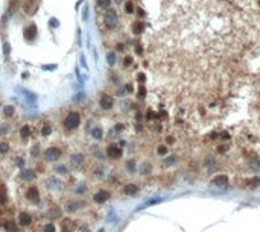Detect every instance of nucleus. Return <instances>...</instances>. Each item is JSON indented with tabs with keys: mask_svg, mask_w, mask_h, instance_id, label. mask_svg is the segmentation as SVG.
<instances>
[{
	"mask_svg": "<svg viewBox=\"0 0 260 232\" xmlns=\"http://www.w3.org/2000/svg\"><path fill=\"white\" fill-rule=\"evenodd\" d=\"M125 167H126V170H128L130 173H134V172H135V161L128 160L126 161V164H125Z\"/></svg>",
	"mask_w": 260,
	"mask_h": 232,
	"instance_id": "obj_25",
	"label": "nucleus"
},
{
	"mask_svg": "<svg viewBox=\"0 0 260 232\" xmlns=\"http://www.w3.org/2000/svg\"><path fill=\"white\" fill-rule=\"evenodd\" d=\"M5 55H9V46L5 44Z\"/></svg>",
	"mask_w": 260,
	"mask_h": 232,
	"instance_id": "obj_47",
	"label": "nucleus"
},
{
	"mask_svg": "<svg viewBox=\"0 0 260 232\" xmlns=\"http://www.w3.org/2000/svg\"><path fill=\"white\" fill-rule=\"evenodd\" d=\"M43 232H56V228L53 223H44V226H43Z\"/></svg>",
	"mask_w": 260,
	"mask_h": 232,
	"instance_id": "obj_29",
	"label": "nucleus"
},
{
	"mask_svg": "<svg viewBox=\"0 0 260 232\" xmlns=\"http://www.w3.org/2000/svg\"><path fill=\"white\" fill-rule=\"evenodd\" d=\"M122 191H123L125 196H134V194L139 193V185H135V184H126Z\"/></svg>",
	"mask_w": 260,
	"mask_h": 232,
	"instance_id": "obj_16",
	"label": "nucleus"
},
{
	"mask_svg": "<svg viewBox=\"0 0 260 232\" xmlns=\"http://www.w3.org/2000/svg\"><path fill=\"white\" fill-rule=\"evenodd\" d=\"M114 130H116V132H120V130H123V125L117 123V125H116V127H114Z\"/></svg>",
	"mask_w": 260,
	"mask_h": 232,
	"instance_id": "obj_40",
	"label": "nucleus"
},
{
	"mask_svg": "<svg viewBox=\"0 0 260 232\" xmlns=\"http://www.w3.org/2000/svg\"><path fill=\"white\" fill-rule=\"evenodd\" d=\"M14 112H15V108L12 106V105H6V106H3V115L5 117H12L14 115Z\"/></svg>",
	"mask_w": 260,
	"mask_h": 232,
	"instance_id": "obj_23",
	"label": "nucleus"
},
{
	"mask_svg": "<svg viewBox=\"0 0 260 232\" xmlns=\"http://www.w3.org/2000/svg\"><path fill=\"white\" fill-rule=\"evenodd\" d=\"M82 205H84V202H81V200H78V199H72V200H69V202L66 203L64 211H66V213L73 214V213H78V211L81 209V206H82Z\"/></svg>",
	"mask_w": 260,
	"mask_h": 232,
	"instance_id": "obj_8",
	"label": "nucleus"
},
{
	"mask_svg": "<svg viewBox=\"0 0 260 232\" xmlns=\"http://www.w3.org/2000/svg\"><path fill=\"white\" fill-rule=\"evenodd\" d=\"M123 64H125L126 67L131 65V64H132V58H131V56H126V58H125V61H123Z\"/></svg>",
	"mask_w": 260,
	"mask_h": 232,
	"instance_id": "obj_39",
	"label": "nucleus"
},
{
	"mask_svg": "<svg viewBox=\"0 0 260 232\" xmlns=\"http://www.w3.org/2000/svg\"><path fill=\"white\" fill-rule=\"evenodd\" d=\"M31 153H32V156H38V153H40V147H38V146H34Z\"/></svg>",
	"mask_w": 260,
	"mask_h": 232,
	"instance_id": "obj_38",
	"label": "nucleus"
},
{
	"mask_svg": "<svg viewBox=\"0 0 260 232\" xmlns=\"http://www.w3.org/2000/svg\"><path fill=\"white\" fill-rule=\"evenodd\" d=\"M31 134H32V130H31V126L29 125H23L20 127V138L21 140H28L31 137Z\"/></svg>",
	"mask_w": 260,
	"mask_h": 232,
	"instance_id": "obj_19",
	"label": "nucleus"
},
{
	"mask_svg": "<svg viewBox=\"0 0 260 232\" xmlns=\"http://www.w3.org/2000/svg\"><path fill=\"white\" fill-rule=\"evenodd\" d=\"M125 88H126V91H128V93H132V85H126Z\"/></svg>",
	"mask_w": 260,
	"mask_h": 232,
	"instance_id": "obj_48",
	"label": "nucleus"
},
{
	"mask_svg": "<svg viewBox=\"0 0 260 232\" xmlns=\"http://www.w3.org/2000/svg\"><path fill=\"white\" fill-rule=\"evenodd\" d=\"M125 11H126L128 14H132V12H134V5H132L131 2H128V3L125 5Z\"/></svg>",
	"mask_w": 260,
	"mask_h": 232,
	"instance_id": "obj_35",
	"label": "nucleus"
},
{
	"mask_svg": "<svg viewBox=\"0 0 260 232\" xmlns=\"http://www.w3.org/2000/svg\"><path fill=\"white\" fill-rule=\"evenodd\" d=\"M117 21H119V18H117V14H116V11H107V14H105V24L113 29V27H116L117 26Z\"/></svg>",
	"mask_w": 260,
	"mask_h": 232,
	"instance_id": "obj_9",
	"label": "nucleus"
},
{
	"mask_svg": "<svg viewBox=\"0 0 260 232\" xmlns=\"http://www.w3.org/2000/svg\"><path fill=\"white\" fill-rule=\"evenodd\" d=\"M92 199H93V202L96 205H104L105 202H108L111 199V193L108 190H97L92 196Z\"/></svg>",
	"mask_w": 260,
	"mask_h": 232,
	"instance_id": "obj_3",
	"label": "nucleus"
},
{
	"mask_svg": "<svg viewBox=\"0 0 260 232\" xmlns=\"http://www.w3.org/2000/svg\"><path fill=\"white\" fill-rule=\"evenodd\" d=\"M17 223H19L21 228H29V226H32V223H34V218H32V215L29 214V213H26V211H21V213H19V217H17Z\"/></svg>",
	"mask_w": 260,
	"mask_h": 232,
	"instance_id": "obj_7",
	"label": "nucleus"
},
{
	"mask_svg": "<svg viewBox=\"0 0 260 232\" xmlns=\"http://www.w3.org/2000/svg\"><path fill=\"white\" fill-rule=\"evenodd\" d=\"M46 185H47V188L55 190V191H61L62 190V182H61V179H58L56 176H50V178L46 179Z\"/></svg>",
	"mask_w": 260,
	"mask_h": 232,
	"instance_id": "obj_10",
	"label": "nucleus"
},
{
	"mask_svg": "<svg viewBox=\"0 0 260 232\" xmlns=\"http://www.w3.org/2000/svg\"><path fill=\"white\" fill-rule=\"evenodd\" d=\"M166 143L167 144H173V143H175V138H173V137H167V138H166Z\"/></svg>",
	"mask_w": 260,
	"mask_h": 232,
	"instance_id": "obj_44",
	"label": "nucleus"
},
{
	"mask_svg": "<svg viewBox=\"0 0 260 232\" xmlns=\"http://www.w3.org/2000/svg\"><path fill=\"white\" fill-rule=\"evenodd\" d=\"M50 134H52V125H50V123L43 125V127H41V135H43V137H49Z\"/></svg>",
	"mask_w": 260,
	"mask_h": 232,
	"instance_id": "obj_24",
	"label": "nucleus"
},
{
	"mask_svg": "<svg viewBox=\"0 0 260 232\" xmlns=\"http://www.w3.org/2000/svg\"><path fill=\"white\" fill-rule=\"evenodd\" d=\"M175 161H177V156H175V155H170V156H167L166 160L163 161V164H164L166 167H169V165H173Z\"/></svg>",
	"mask_w": 260,
	"mask_h": 232,
	"instance_id": "obj_30",
	"label": "nucleus"
},
{
	"mask_svg": "<svg viewBox=\"0 0 260 232\" xmlns=\"http://www.w3.org/2000/svg\"><path fill=\"white\" fill-rule=\"evenodd\" d=\"M55 170L58 172V173H61V175H67V172H69L66 165H56V168H55Z\"/></svg>",
	"mask_w": 260,
	"mask_h": 232,
	"instance_id": "obj_33",
	"label": "nucleus"
},
{
	"mask_svg": "<svg viewBox=\"0 0 260 232\" xmlns=\"http://www.w3.org/2000/svg\"><path fill=\"white\" fill-rule=\"evenodd\" d=\"M90 134H92V138H94V140H102V137H104V130L97 126H94Z\"/></svg>",
	"mask_w": 260,
	"mask_h": 232,
	"instance_id": "obj_20",
	"label": "nucleus"
},
{
	"mask_svg": "<svg viewBox=\"0 0 260 232\" xmlns=\"http://www.w3.org/2000/svg\"><path fill=\"white\" fill-rule=\"evenodd\" d=\"M139 82H145V74H139Z\"/></svg>",
	"mask_w": 260,
	"mask_h": 232,
	"instance_id": "obj_46",
	"label": "nucleus"
},
{
	"mask_svg": "<svg viewBox=\"0 0 260 232\" xmlns=\"http://www.w3.org/2000/svg\"><path fill=\"white\" fill-rule=\"evenodd\" d=\"M35 176H37V173H35V170H32V168H23L21 173H20V178L23 179L24 182L35 179Z\"/></svg>",
	"mask_w": 260,
	"mask_h": 232,
	"instance_id": "obj_15",
	"label": "nucleus"
},
{
	"mask_svg": "<svg viewBox=\"0 0 260 232\" xmlns=\"http://www.w3.org/2000/svg\"><path fill=\"white\" fill-rule=\"evenodd\" d=\"M87 15H88V9H87V6L84 8V11H82V18L84 20H87Z\"/></svg>",
	"mask_w": 260,
	"mask_h": 232,
	"instance_id": "obj_43",
	"label": "nucleus"
},
{
	"mask_svg": "<svg viewBox=\"0 0 260 232\" xmlns=\"http://www.w3.org/2000/svg\"><path fill=\"white\" fill-rule=\"evenodd\" d=\"M221 138H222V140H230V134H228V132H222V134H221Z\"/></svg>",
	"mask_w": 260,
	"mask_h": 232,
	"instance_id": "obj_41",
	"label": "nucleus"
},
{
	"mask_svg": "<svg viewBox=\"0 0 260 232\" xmlns=\"http://www.w3.org/2000/svg\"><path fill=\"white\" fill-rule=\"evenodd\" d=\"M9 152V144L6 141H0V155H6Z\"/></svg>",
	"mask_w": 260,
	"mask_h": 232,
	"instance_id": "obj_26",
	"label": "nucleus"
},
{
	"mask_svg": "<svg viewBox=\"0 0 260 232\" xmlns=\"http://www.w3.org/2000/svg\"><path fill=\"white\" fill-rule=\"evenodd\" d=\"M107 61H108L110 65H114V64H116V53H114V52H110V53L107 55Z\"/></svg>",
	"mask_w": 260,
	"mask_h": 232,
	"instance_id": "obj_32",
	"label": "nucleus"
},
{
	"mask_svg": "<svg viewBox=\"0 0 260 232\" xmlns=\"http://www.w3.org/2000/svg\"><path fill=\"white\" fill-rule=\"evenodd\" d=\"M61 214H62V211H61V208H58V206L49 208V211H47V217H49L50 220H58V218H61Z\"/></svg>",
	"mask_w": 260,
	"mask_h": 232,
	"instance_id": "obj_18",
	"label": "nucleus"
},
{
	"mask_svg": "<svg viewBox=\"0 0 260 232\" xmlns=\"http://www.w3.org/2000/svg\"><path fill=\"white\" fill-rule=\"evenodd\" d=\"M2 228L5 229V232H19V226L14 220H3Z\"/></svg>",
	"mask_w": 260,
	"mask_h": 232,
	"instance_id": "obj_13",
	"label": "nucleus"
},
{
	"mask_svg": "<svg viewBox=\"0 0 260 232\" xmlns=\"http://www.w3.org/2000/svg\"><path fill=\"white\" fill-rule=\"evenodd\" d=\"M139 170H140V173H142V175H149V173L152 172V165H151L148 161H146V162H143V164L140 165V168H139Z\"/></svg>",
	"mask_w": 260,
	"mask_h": 232,
	"instance_id": "obj_22",
	"label": "nucleus"
},
{
	"mask_svg": "<svg viewBox=\"0 0 260 232\" xmlns=\"http://www.w3.org/2000/svg\"><path fill=\"white\" fill-rule=\"evenodd\" d=\"M85 191H87L85 185H79V188H76V190H75V193H78V194H82V193H85Z\"/></svg>",
	"mask_w": 260,
	"mask_h": 232,
	"instance_id": "obj_36",
	"label": "nucleus"
},
{
	"mask_svg": "<svg viewBox=\"0 0 260 232\" xmlns=\"http://www.w3.org/2000/svg\"><path fill=\"white\" fill-rule=\"evenodd\" d=\"M81 64H82V67H87V61H85L84 56H81Z\"/></svg>",
	"mask_w": 260,
	"mask_h": 232,
	"instance_id": "obj_45",
	"label": "nucleus"
},
{
	"mask_svg": "<svg viewBox=\"0 0 260 232\" xmlns=\"http://www.w3.org/2000/svg\"><path fill=\"white\" fill-rule=\"evenodd\" d=\"M62 156V150L58 147H47L44 150V160L47 162H55Z\"/></svg>",
	"mask_w": 260,
	"mask_h": 232,
	"instance_id": "obj_2",
	"label": "nucleus"
},
{
	"mask_svg": "<svg viewBox=\"0 0 260 232\" xmlns=\"http://www.w3.org/2000/svg\"><path fill=\"white\" fill-rule=\"evenodd\" d=\"M50 24H52V26H58V21H56V20H50Z\"/></svg>",
	"mask_w": 260,
	"mask_h": 232,
	"instance_id": "obj_49",
	"label": "nucleus"
},
{
	"mask_svg": "<svg viewBox=\"0 0 260 232\" xmlns=\"http://www.w3.org/2000/svg\"><path fill=\"white\" fill-rule=\"evenodd\" d=\"M145 96H146V89H145V87H140L139 93H137V97L139 99H145Z\"/></svg>",
	"mask_w": 260,
	"mask_h": 232,
	"instance_id": "obj_34",
	"label": "nucleus"
},
{
	"mask_svg": "<svg viewBox=\"0 0 260 232\" xmlns=\"http://www.w3.org/2000/svg\"><path fill=\"white\" fill-rule=\"evenodd\" d=\"M84 162H85V155L84 153H73L70 156V164L75 165V167H81Z\"/></svg>",
	"mask_w": 260,
	"mask_h": 232,
	"instance_id": "obj_14",
	"label": "nucleus"
},
{
	"mask_svg": "<svg viewBox=\"0 0 260 232\" xmlns=\"http://www.w3.org/2000/svg\"><path fill=\"white\" fill-rule=\"evenodd\" d=\"M248 185H249L251 188H257V187H260V178L259 176H254L253 179H249Z\"/></svg>",
	"mask_w": 260,
	"mask_h": 232,
	"instance_id": "obj_28",
	"label": "nucleus"
},
{
	"mask_svg": "<svg viewBox=\"0 0 260 232\" xmlns=\"http://www.w3.org/2000/svg\"><path fill=\"white\" fill-rule=\"evenodd\" d=\"M0 190H2V184H0Z\"/></svg>",
	"mask_w": 260,
	"mask_h": 232,
	"instance_id": "obj_51",
	"label": "nucleus"
},
{
	"mask_svg": "<svg viewBox=\"0 0 260 232\" xmlns=\"http://www.w3.org/2000/svg\"><path fill=\"white\" fill-rule=\"evenodd\" d=\"M122 155H123L122 147H119L117 144H108V147H107V156L110 160H120Z\"/></svg>",
	"mask_w": 260,
	"mask_h": 232,
	"instance_id": "obj_6",
	"label": "nucleus"
},
{
	"mask_svg": "<svg viewBox=\"0 0 260 232\" xmlns=\"http://www.w3.org/2000/svg\"><path fill=\"white\" fill-rule=\"evenodd\" d=\"M123 93H125V91H123V88H120V89H119V91H117V94H119V96H122Z\"/></svg>",
	"mask_w": 260,
	"mask_h": 232,
	"instance_id": "obj_50",
	"label": "nucleus"
},
{
	"mask_svg": "<svg viewBox=\"0 0 260 232\" xmlns=\"http://www.w3.org/2000/svg\"><path fill=\"white\" fill-rule=\"evenodd\" d=\"M17 165L19 167H24V160L23 158H17Z\"/></svg>",
	"mask_w": 260,
	"mask_h": 232,
	"instance_id": "obj_42",
	"label": "nucleus"
},
{
	"mask_svg": "<svg viewBox=\"0 0 260 232\" xmlns=\"http://www.w3.org/2000/svg\"><path fill=\"white\" fill-rule=\"evenodd\" d=\"M59 229H61V232H75L78 229V225H76V222H75L73 218L66 217V218H61Z\"/></svg>",
	"mask_w": 260,
	"mask_h": 232,
	"instance_id": "obj_5",
	"label": "nucleus"
},
{
	"mask_svg": "<svg viewBox=\"0 0 260 232\" xmlns=\"http://www.w3.org/2000/svg\"><path fill=\"white\" fill-rule=\"evenodd\" d=\"M143 29H145V24L140 23V21H135V23L132 24V32H134L135 35H140V34L143 32Z\"/></svg>",
	"mask_w": 260,
	"mask_h": 232,
	"instance_id": "obj_21",
	"label": "nucleus"
},
{
	"mask_svg": "<svg viewBox=\"0 0 260 232\" xmlns=\"http://www.w3.org/2000/svg\"><path fill=\"white\" fill-rule=\"evenodd\" d=\"M157 153H158L160 156L167 155V146H164V144H160V146L157 147Z\"/></svg>",
	"mask_w": 260,
	"mask_h": 232,
	"instance_id": "obj_31",
	"label": "nucleus"
},
{
	"mask_svg": "<svg viewBox=\"0 0 260 232\" xmlns=\"http://www.w3.org/2000/svg\"><path fill=\"white\" fill-rule=\"evenodd\" d=\"M227 182H228V176L227 175H216L215 178L211 179V184L216 185V187H224Z\"/></svg>",
	"mask_w": 260,
	"mask_h": 232,
	"instance_id": "obj_17",
	"label": "nucleus"
},
{
	"mask_svg": "<svg viewBox=\"0 0 260 232\" xmlns=\"http://www.w3.org/2000/svg\"><path fill=\"white\" fill-rule=\"evenodd\" d=\"M81 125V115H79V112H69L67 114V117L64 118V126L67 127V129H70V130H75V129H78Z\"/></svg>",
	"mask_w": 260,
	"mask_h": 232,
	"instance_id": "obj_1",
	"label": "nucleus"
},
{
	"mask_svg": "<svg viewBox=\"0 0 260 232\" xmlns=\"http://www.w3.org/2000/svg\"><path fill=\"white\" fill-rule=\"evenodd\" d=\"M96 5H97L99 8L105 9V8H110V5H111V0H96Z\"/></svg>",
	"mask_w": 260,
	"mask_h": 232,
	"instance_id": "obj_27",
	"label": "nucleus"
},
{
	"mask_svg": "<svg viewBox=\"0 0 260 232\" xmlns=\"http://www.w3.org/2000/svg\"><path fill=\"white\" fill-rule=\"evenodd\" d=\"M158 202H161V199H154V200H149L145 203V206H151V205H155V203H158Z\"/></svg>",
	"mask_w": 260,
	"mask_h": 232,
	"instance_id": "obj_37",
	"label": "nucleus"
},
{
	"mask_svg": "<svg viewBox=\"0 0 260 232\" xmlns=\"http://www.w3.org/2000/svg\"><path fill=\"white\" fill-rule=\"evenodd\" d=\"M26 199L31 202V203H38L40 202V190H38L37 185H29L26 188V193H24Z\"/></svg>",
	"mask_w": 260,
	"mask_h": 232,
	"instance_id": "obj_4",
	"label": "nucleus"
},
{
	"mask_svg": "<svg viewBox=\"0 0 260 232\" xmlns=\"http://www.w3.org/2000/svg\"><path fill=\"white\" fill-rule=\"evenodd\" d=\"M23 35H24V38H26L28 41H34V39L37 38V26H35V24L28 26V27L24 29Z\"/></svg>",
	"mask_w": 260,
	"mask_h": 232,
	"instance_id": "obj_12",
	"label": "nucleus"
},
{
	"mask_svg": "<svg viewBox=\"0 0 260 232\" xmlns=\"http://www.w3.org/2000/svg\"><path fill=\"white\" fill-rule=\"evenodd\" d=\"M99 105L102 109H105V111H108V109H111L114 106V100H113L111 96H108V94H104L102 97H100V100H99Z\"/></svg>",
	"mask_w": 260,
	"mask_h": 232,
	"instance_id": "obj_11",
	"label": "nucleus"
}]
</instances>
